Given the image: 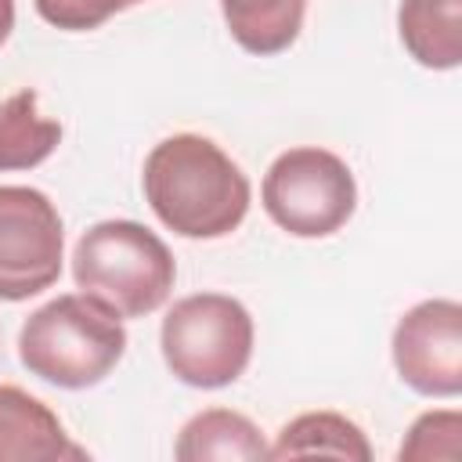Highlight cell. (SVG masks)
Listing matches in <instances>:
<instances>
[{
	"label": "cell",
	"instance_id": "16",
	"mask_svg": "<svg viewBox=\"0 0 462 462\" xmlns=\"http://www.w3.org/2000/svg\"><path fill=\"white\" fill-rule=\"evenodd\" d=\"M11 29H14V0H0V47L7 43Z\"/></svg>",
	"mask_w": 462,
	"mask_h": 462
},
{
	"label": "cell",
	"instance_id": "13",
	"mask_svg": "<svg viewBox=\"0 0 462 462\" xmlns=\"http://www.w3.org/2000/svg\"><path fill=\"white\" fill-rule=\"evenodd\" d=\"M61 141V123L40 116L36 90H14L0 101V173L40 166Z\"/></svg>",
	"mask_w": 462,
	"mask_h": 462
},
{
	"label": "cell",
	"instance_id": "15",
	"mask_svg": "<svg viewBox=\"0 0 462 462\" xmlns=\"http://www.w3.org/2000/svg\"><path fill=\"white\" fill-rule=\"evenodd\" d=\"M141 0H32L36 14L65 32H90L97 25H105L108 18H116L119 11H130Z\"/></svg>",
	"mask_w": 462,
	"mask_h": 462
},
{
	"label": "cell",
	"instance_id": "12",
	"mask_svg": "<svg viewBox=\"0 0 462 462\" xmlns=\"http://www.w3.org/2000/svg\"><path fill=\"white\" fill-rule=\"evenodd\" d=\"M303 455L372 462V444L365 430L339 411H303L282 426L267 458H303Z\"/></svg>",
	"mask_w": 462,
	"mask_h": 462
},
{
	"label": "cell",
	"instance_id": "7",
	"mask_svg": "<svg viewBox=\"0 0 462 462\" xmlns=\"http://www.w3.org/2000/svg\"><path fill=\"white\" fill-rule=\"evenodd\" d=\"M393 368L422 397L462 393V307L455 300H422L401 314L390 339Z\"/></svg>",
	"mask_w": 462,
	"mask_h": 462
},
{
	"label": "cell",
	"instance_id": "4",
	"mask_svg": "<svg viewBox=\"0 0 462 462\" xmlns=\"http://www.w3.org/2000/svg\"><path fill=\"white\" fill-rule=\"evenodd\" d=\"M166 368L195 390L231 386L253 357V318L245 303L224 292H191L177 300L159 328Z\"/></svg>",
	"mask_w": 462,
	"mask_h": 462
},
{
	"label": "cell",
	"instance_id": "8",
	"mask_svg": "<svg viewBox=\"0 0 462 462\" xmlns=\"http://www.w3.org/2000/svg\"><path fill=\"white\" fill-rule=\"evenodd\" d=\"M87 458L69 440L61 419L22 386L0 383V462H61Z\"/></svg>",
	"mask_w": 462,
	"mask_h": 462
},
{
	"label": "cell",
	"instance_id": "1",
	"mask_svg": "<svg viewBox=\"0 0 462 462\" xmlns=\"http://www.w3.org/2000/svg\"><path fill=\"white\" fill-rule=\"evenodd\" d=\"M141 188L152 213L180 238H224L253 202L242 166L202 134L159 141L144 159Z\"/></svg>",
	"mask_w": 462,
	"mask_h": 462
},
{
	"label": "cell",
	"instance_id": "2",
	"mask_svg": "<svg viewBox=\"0 0 462 462\" xmlns=\"http://www.w3.org/2000/svg\"><path fill=\"white\" fill-rule=\"evenodd\" d=\"M123 354V318H116L83 292L54 296L18 328V361L29 368V375L61 390L97 386L112 375Z\"/></svg>",
	"mask_w": 462,
	"mask_h": 462
},
{
	"label": "cell",
	"instance_id": "10",
	"mask_svg": "<svg viewBox=\"0 0 462 462\" xmlns=\"http://www.w3.org/2000/svg\"><path fill=\"white\" fill-rule=\"evenodd\" d=\"M397 32L422 69H458L462 61V0H401Z\"/></svg>",
	"mask_w": 462,
	"mask_h": 462
},
{
	"label": "cell",
	"instance_id": "5",
	"mask_svg": "<svg viewBox=\"0 0 462 462\" xmlns=\"http://www.w3.org/2000/svg\"><path fill=\"white\" fill-rule=\"evenodd\" d=\"M263 213L292 238H328L357 209L350 166L318 144L282 152L260 184Z\"/></svg>",
	"mask_w": 462,
	"mask_h": 462
},
{
	"label": "cell",
	"instance_id": "3",
	"mask_svg": "<svg viewBox=\"0 0 462 462\" xmlns=\"http://www.w3.org/2000/svg\"><path fill=\"white\" fill-rule=\"evenodd\" d=\"M72 278L83 296L116 318H144L159 310L177 282L166 242L137 220H101L87 227L72 249Z\"/></svg>",
	"mask_w": 462,
	"mask_h": 462
},
{
	"label": "cell",
	"instance_id": "9",
	"mask_svg": "<svg viewBox=\"0 0 462 462\" xmlns=\"http://www.w3.org/2000/svg\"><path fill=\"white\" fill-rule=\"evenodd\" d=\"M263 433L253 419L231 408H206L180 426L173 455L180 462H245L267 458Z\"/></svg>",
	"mask_w": 462,
	"mask_h": 462
},
{
	"label": "cell",
	"instance_id": "14",
	"mask_svg": "<svg viewBox=\"0 0 462 462\" xmlns=\"http://www.w3.org/2000/svg\"><path fill=\"white\" fill-rule=\"evenodd\" d=\"M462 451V415L455 408H444V411H422L404 444H401V462L404 458H419V462H430V458H448L455 462Z\"/></svg>",
	"mask_w": 462,
	"mask_h": 462
},
{
	"label": "cell",
	"instance_id": "6",
	"mask_svg": "<svg viewBox=\"0 0 462 462\" xmlns=\"http://www.w3.org/2000/svg\"><path fill=\"white\" fill-rule=\"evenodd\" d=\"M65 260V227L40 188L0 184V300L22 303L51 289Z\"/></svg>",
	"mask_w": 462,
	"mask_h": 462
},
{
	"label": "cell",
	"instance_id": "11",
	"mask_svg": "<svg viewBox=\"0 0 462 462\" xmlns=\"http://www.w3.org/2000/svg\"><path fill=\"white\" fill-rule=\"evenodd\" d=\"M220 11L242 51L271 58L300 40L307 0H220Z\"/></svg>",
	"mask_w": 462,
	"mask_h": 462
}]
</instances>
